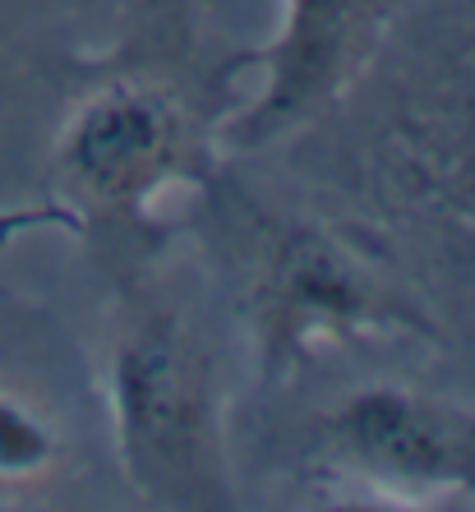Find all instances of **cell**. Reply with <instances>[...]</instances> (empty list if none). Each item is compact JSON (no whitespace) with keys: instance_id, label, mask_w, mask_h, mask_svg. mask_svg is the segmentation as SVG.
Here are the masks:
<instances>
[{"instance_id":"cell-4","label":"cell","mask_w":475,"mask_h":512,"mask_svg":"<svg viewBox=\"0 0 475 512\" xmlns=\"http://www.w3.org/2000/svg\"><path fill=\"white\" fill-rule=\"evenodd\" d=\"M305 10H300V33H296V47L300 51H314L319 47V37L328 33V14H337L342 0H300Z\"/></svg>"},{"instance_id":"cell-2","label":"cell","mask_w":475,"mask_h":512,"mask_svg":"<svg viewBox=\"0 0 475 512\" xmlns=\"http://www.w3.org/2000/svg\"><path fill=\"white\" fill-rule=\"evenodd\" d=\"M356 434L365 439L369 453L388 457V462H406V466L434 462L429 429L402 402H392V397H369V402L356 406Z\"/></svg>"},{"instance_id":"cell-3","label":"cell","mask_w":475,"mask_h":512,"mask_svg":"<svg viewBox=\"0 0 475 512\" xmlns=\"http://www.w3.org/2000/svg\"><path fill=\"white\" fill-rule=\"evenodd\" d=\"M37 453H42L37 429L28 425L24 416H14V411H5V406H0V466H5V471H14V466L37 462Z\"/></svg>"},{"instance_id":"cell-1","label":"cell","mask_w":475,"mask_h":512,"mask_svg":"<svg viewBox=\"0 0 475 512\" xmlns=\"http://www.w3.org/2000/svg\"><path fill=\"white\" fill-rule=\"evenodd\" d=\"M167 125L148 102H107L74 134V167L93 190L130 194L162 167Z\"/></svg>"}]
</instances>
